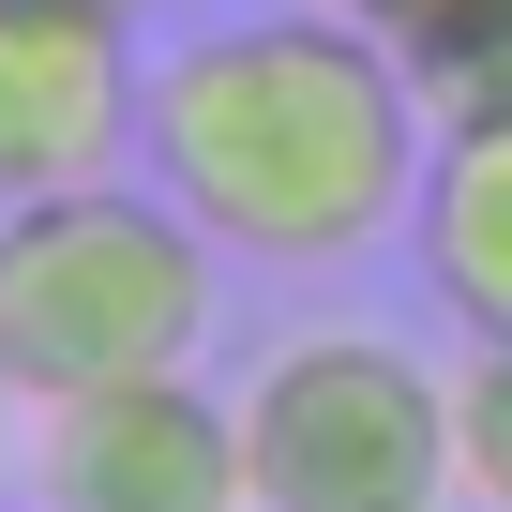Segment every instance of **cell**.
I'll use <instances>...</instances> for the list:
<instances>
[{"mask_svg":"<svg viewBox=\"0 0 512 512\" xmlns=\"http://www.w3.org/2000/svg\"><path fill=\"white\" fill-rule=\"evenodd\" d=\"M452 497L512 512V332H467L452 362Z\"/></svg>","mask_w":512,"mask_h":512,"instance_id":"obj_8","label":"cell"},{"mask_svg":"<svg viewBox=\"0 0 512 512\" xmlns=\"http://www.w3.org/2000/svg\"><path fill=\"white\" fill-rule=\"evenodd\" d=\"M136 16H91V0H0V211L106 181L136 151Z\"/></svg>","mask_w":512,"mask_h":512,"instance_id":"obj_5","label":"cell"},{"mask_svg":"<svg viewBox=\"0 0 512 512\" xmlns=\"http://www.w3.org/2000/svg\"><path fill=\"white\" fill-rule=\"evenodd\" d=\"M31 512H256L241 497V422L196 362L46 392L31 407Z\"/></svg>","mask_w":512,"mask_h":512,"instance_id":"obj_4","label":"cell"},{"mask_svg":"<svg viewBox=\"0 0 512 512\" xmlns=\"http://www.w3.org/2000/svg\"><path fill=\"white\" fill-rule=\"evenodd\" d=\"M151 181L256 272H332V256H377L422 211V151L437 106L422 76L332 16V0H226L196 16L151 91H136Z\"/></svg>","mask_w":512,"mask_h":512,"instance_id":"obj_1","label":"cell"},{"mask_svg":"<svg viewBox=\"0 0 512 512\" xmlns=\"http://www.w3.org/2000/svg\"><path fill=\"white\" fill-rule=\"evenodd\" d=\"M211 272L226 241L151 181H61V196H16L0 211V362L16 392H106V377H166L211 347Z\"/></svg>","mask_w":512,"mask_h":512,"instance_id":"obj_2","label":"cell"},{"mask_svg":"<svg viewBox=\"0 0 512 512\" xmlns=\"http://www.w3.org/2000/svg\"><path fill=\"white\" fill-rule=\"evenodd\" d=\"M91 16H151V0H91Z\"/></svg>","mask_w":512,"mask_h":512,"instance_id":"obj_10","label":"cell"},{"mask_svg":"<svg viewBox=\"0 0 512 512\" xmlns=\"http://www.w3.org/2000/svg\"><path fill=\"white\" fill-rule=\"evenodd\" d=\"M407 241H422V287L467 332H512V106H452L437 121Z\"/></svg>","mask_w":512,"mask_h":512,"instance_id":"obj_6","label":"cell"},{"mask_svg":"<svg viewBox=\"0 0 512 512\" xmlns=\"http://www.w3.org/2000/svg\"><path fill=\"white\" fill-rule=\"evenodd\" d=\"M226 422H241L256 512H467L452 497V362H422L377 317H317L287 347H256Z\"/></svg>","mask_w":512,"mask_h":512,"instance_id":"obj_3","label":"cell"},{"mask_svg":"<svg viewBox=\"0 0 512 512\" xmlns=\"http://www.w3.org/2000/svg\"><path fill=\"white\" fill-rule=\"evenodd\" d=\"M332 16H362V31L422 76L437 121H452V106H512V0H332Z\"/></svg>","mask_w":512,"mask_h":512,"instance_id":"obj_7","label":"cell"},{"mask_svg":"<svg viewBox=\"0 0 512 512\" xmlns=\"http://www.w3.org/2000/svg\"><path fill=\"white\" fill-rule=\"evenodd\" d=\"M181 16H226V0H181Z\"/></svg>","mask_w":512,"mask_h":512,"instance_id":"obj_11","label":"cell"},{"mask_svg":"<svg viewBox=\"0 0 512 512\" xmlns=\"http://www.w3.org/2000/svg\"><path fill=\"white\" fill-rule=\"evenodd\" d=\"M16 407H31V392H16V362H0V482H16Z\"/></svg>","mask_w":512,"mask_h":512,"instance_id":"obj_9","label":"cell"}]
</instances>
